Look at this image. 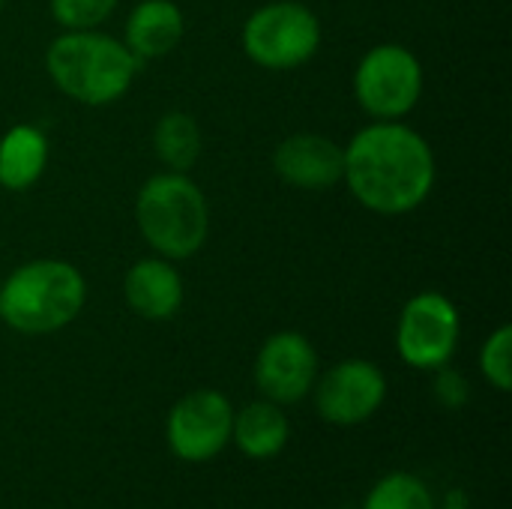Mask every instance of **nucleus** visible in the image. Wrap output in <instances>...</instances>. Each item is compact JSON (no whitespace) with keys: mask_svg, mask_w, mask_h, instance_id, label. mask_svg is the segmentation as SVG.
Listing matches in <instances>:
<instances>
[{"mask_svg":"<svg viewBox=\"0 0 512 509\" xmlns=\"http://www.w3.org/2000/svg\"><path fill=\"white\" fill-rule=\"evenodd\" d=\"M435 174L429 141L399 120L369 123L345 147L342 180L351 195L378 216L417 210L432 195Z\"/></svg>","mask_w":512,"mask_h":509,"instance_id":"nucleus-1","label":"nucleus"},{"mask_svg":"<svg viewBox=\"0 0 512 509\" xmlns=\"http://www.w3.org/2000/svg\"><path fill=\"white\" fill-rule=\"evenodd\" d=\"M141 60L99 30H63L45 51L51 84L81 105H111L135 81Z\"/></svg>","mask_w":512,"mask_h":509,"instance_id":"nucleus-2","label":"nucleus"},{"mask_svg":"<svg viewBox=\"0 0 512 509\" xmlns=\"http://www.w3.org/2000/svg\"><path fill=\"white\" fill-rule=\"evenodd\" d=\"M87 303L78 267L60 258L21 264L0 282V321L24 336H48L69 327Z\"/></svg>","mask_w":512,"mask_h":509,"instance_id":"nucleus-3","label":"nucleus"},{"mask_svg":"<svg viewBox=\"0 0 512 509\" xmlns=\"http://www.w3.org/2000/svg\"><path fill=\"white\" fill-rule=\"evenodd\" d=\"M135 222L144 243L156 255L168 261H186L207 243L210 207L192 177L180 171H162L138 189Z\"/></svg>","mask_w":512,"mask_h":509,"instance_id":"nucleus-4","label":"nucleus"},{"mask_svg":"<svg viewBox=\"0 0 512 509\" xmlns=\"http://www.w3.org/2000/svg\"><path fill=\"white\" fill-rule=\"evenodd\" d=\"M240 42L246 57L264 69H297L321 48V21L306 3L276 0L246 18Z\"/></svg>","mask_w":512,"mask_h":509,"instance_id":"nucleus-5","label":"nucleus"},{"mask_svg":"<svg viewBox=\"0 0 512 509\" xmlns=\"http://www.w3.org/2000/svg\"><path fill=\"white\" fill-rule=\"evenodd\" d=\"M354 96L375 120H402L423 96V63L399 42L375 45L354 72Z\"/></svg>","mask_w":512,"mask_h":509,"instance_id":"nucleus-6","label":"nucleus"},{"mask_svg":"<svg viewBox=\"0 0 512 509\" xmlns=\"http://www.w3.org/2000/svg\"><path fill=\"white\" fill-rule=\"evenodd\" d=\"M462 336L459 309L441 291L414 294L396 324V351L411 369L438 372L444 369Z\"/></svg>","mask_w":512,"mask_h":509,"instance_id":"nucleus-7","label":"nucleus"},{"mask_svg":"<svg viewBox=\"0 0 512 509\" xmlns=\"http://www.w3.org/2000/svg\"><path fill=\"white\" fill-rule=\"evenodd\" d=\"M234 426V408L219 390H192L186 393L165 420L168 450L183 462H210L216 459L228 441Z\"/></svg>","mask_w":512,"mask_h":509,"instance_id":"nucleus-8","label":"nucleus"},{"mask_svg":"<svg viewBox=\"0 0 512 509\" xmlns=\"http://www.w3.org/2000/svg\"><path fill=\"white\" fill-rule=\"evenodd\" d=\"M315 408L330 426H360L387 399V378L369 360H342L315 381Z\"/></svg>","mask_w":512,"mask_h":509,"instance_id":"nucleus-9","label":"nucleus"},{"mask_svg":"<svg viewBox=\"0 0 512 509\" xmlns=\"http://www.w3.org/2000/svg\"><path fill=\"white\" fill-rule=\"evenodd\" d=\"M318 381V351L297 333H273L255 357V384L273 405H297L312 393Z\"/></svg>","mask_w":512,"mask_h":509,"instance_id":"nucleus-10","label":"nucleus"},{"mask_svg":"<svg viewBox=\"0 0 512 509\" xmlns=\"http://www.w3.org/2000/svg\"><path fill=\"white\" fill-rule=\"evenodd\" d=\"M273 171L279 174V180H285L294 189H306V192L333 189L336 183H342L345 147H339L327 135L297 132L279 141V147L273 150Z\"/></svg>","mask_w":512,"mask_h":509,"instance_id":"nucleus-11","label":"nucleus"},{"mask_svg":"<svg viewBox=\"0 0 512 509\" xmlns=\"http://www.w3.org/2000/svg\"><path fill=\"white\" fill-rule=\"evenodd\" d=\"M123 294L129 309L144 321H171L183 306V279L177 267L162 258H141L129 267Z\"/></svg>","mask_w":512,"mask_h":509,"instance_id":"nucleus-12","label":"nucleus"},{"mask_svg":"<svg viewBox=\"0 0 512 509\" xmlns=\"http://www.w3.org/2000/svg\"><path fill=\"white\" fill-rule=\"evenodd\" d=\"M186 30V18L174 0H141L126 18V48L144 63L171 54Z\"/></svg>","mask_w":512,"mask_h":509,"instance_id":"nucleus-13","label":"nucleus"},{"mask_svg":"<svg viewBox=\"0 0 512 509\" xmlns=\"http://www.w3.org/2000/svg\"><path fill=\"white\" fill-rule=\"evenodd\" d=\"M291 435L288 417L282 411V405H273L267 399L246 405L243 411L234 414V426H231V441L237 444V450L249 459H273L285 450Z\"/></svg>","mask_w":512,"mask_h":509,"instance_id":"nucleus-14","label":"nucleus"},{"mask_svg":"<svg viewBox=\"0 0 512 509\" xmlns=\"http://www.w3.org/2000/svg\"><path fill=\"white\" fill-rule=\"evenodd\" d=\"M48 165V138L42 129L18 123L0 138V186L9 192L30 189Z\"/></svg>","mask_w":512,"mask_h":509,"instance_id":"nucleus-15","label":"nucleus"},{"mask_svg":"<svg viewBox=\"0 0 512 509\" xmlns=\"http://www.w3.org/2000/svg\"><path fill=\"white\" fill-rule=\"evenodd\" d=\"M153 147L159 162L168 171L186 174L201 159V129L198 120L186 111H168L153 129Z\"/></svg>","mask_w":512,"mask_h":509,"instance_id":"nucleus-16","label":"nucleus"},{"mask_svg":"<svg viewBox=\"0 0 512 509\" xmlns=\"http://www.w3.org/2000/svg\"><path fill=\"white\" fill-rule=\"evenodd\" d=\"M363 509H435V498L420 477L396 471L372 486Z\"/></svg>","mask_w":512,"mask_h":509,"instance_id":"nucleus-17","label":"nucleus"},{"mask_svg":"<svg viewBox=\"0 0 512 509\" xmlns=\"http://www.w3.org/2000/svg\"><path fill=\"white\" fill-rule=\"evenodd\" d=\"M480 372L486 375V381L501 390L510 393L512 390V327L504 324L498 327L480 351Z\"/></svg>","mask_w":512,"mask_h":509,"instance_id":"nucleus-18","label":"nucleus"},{"mask_svg":"<svg viewBox=\"0 0 512 509\" xmlns=\"http://www.w3.org/2000/svg\"><path fill=\"white\" fill-rule=\"evenodd\" d=\"M120 0H48L51 18L63 30H96L111 18Z\"/></svg>","mask_w":512,"mask_h":509,"instance_id":"nucleus-19","label":"nucleus"},{"mask_svg":"<svg viewBox=\"0 0 512 509\" xmlns=\"http://www.w3.org/2000/svg\"><path fill=\"white\" fill-rule=\"evenodd\" d=\"M438 372H441V378H438L435 390H438L441 402L450 405V408L465 405V402H468V384H465L456 372H444V369H438Z\"/></svg>","mask_w":512,"mask_h":509,"instance_id":"nucleus-20","label":"nucleus"},{"mask_svg":"<svg viewBox=\"0 0 512 509\" xmlns=\"http://www.w3.org/2000/svg\"><path fill=\"white\" fill-rule=\"evenodd\" d=\"M441 509H471V504H468V498L462 492H450Z\"/></svg>","mask_w":512,"mask_h":509,"instance_id":"nucleus-21","label":"nucleus"},{"mask_svg":"<svg viewBox=\"0 0 512 509\" xmlns=\"http://www.w3.org/2000/svg\"><path fill=\"white\" fill-rule=\"evenodd\" d=\"M3 3H6V0H0V9H3Z\"/></svg>","mask_w":512,"mask_h":509,"instance_id":"nucleus-22","label":"nucleus"}]
</instances>
